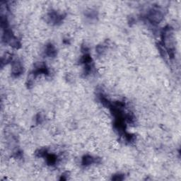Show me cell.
Segmentation results:
<instances>
[{"instance_id":"obj_1","label":"cell","mask_w":181,"mask_h":181,"mask_svg":"<svg viewBox=\"0 0 181 181\" xmlns=\"http://www.w3.org/2000/svg\"><path fill=\"white\" fill-rule=\"evenodd\" d=\"M23 67L21 62H15L12 65V74L15 76H18L22 73Z\"/></svg>"},{"instance_id":"obj_2","label":"cell","mask_w":181,"mask_h":181,"mask_svg":"<svg viewBox=\"0 0 181 181\" xmlns=\"http://www.w3.org/2000/svg\"><path fill=\"white\" fill-rule=\"evenodd\" d=\"M95 161L94 159L90 156H86L83 159V164L84 165H90V163H93Z\"/></svg>"}]
</instances>
